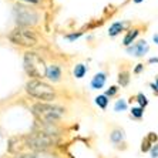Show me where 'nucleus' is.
I'll use <instances>...</instances> for the list:
<instances>
[{
	"mask_svg": "<svg viewBox=\"0 0 158 158\" xmlns=\"http://www.w3.org/2000/svg\"><path fill=\"white\" fill-rule=\"evenodd\" d=\"M31 113L43 124H53L64 117L66 108L50 103H36L31 106Z\"/></svg>",
	"mask_w": 158,
	"mask_h": 158,
	"instance_id": "obj_1",
	"label": "nucleus"
},
{
	"mask_svg": "<svg viewBox=\"0 0 158 158\" xmlns=\"http://www.w3.org/2000/svg\"><path fill=\"white\" fill-rule=\"evenodd\" d=\"M23 64H24V70H26L29 77L34 78V80H43V78H46L47 66H46L43 57L39 53H34V52L24 53Z\"/></svg>",
	"mask_w": 158,
	"mask_h": 158,
	"instance_id": "obj_2",
	"label": "nucleus"
},
{
	"mask_svg": "<svg viewBox=\"0 0 158 158\" xmlns=\"http://www.w3.org/2000/svg\"><path fill=\"white\" fill-rule=\"evenodd\" d=\"M24 145L31 151H47L48 148H52L56 145L57 138L54 134L47 131H37V132H30L24 138Z\"/></svg>",
	"mask_w": 158,
	"mask_h": 158,
	"instance_id": "obj_3",
	"label": "nucleus"
},
{
	"mask_svg": "<svg viewBox=\"0 0 158 158\" xmlns=\"http://www.w3.org/2000/svg\"><path fill=\"white\" fill-rule=\"evenodd\" d=\"M26 93L30 97H34L41 101H53L57 97V93L53 88V85L44 83L43 80H29L26 83Z\"/></svg>",
	"mask_w": 158,
	"mask_h": 158,
	"instance_id": "obj_4",
	"label": "nucleus"
},
{
	"mask_svg": "<svg viewBox=\"0 0 158 158\" xmlns=\"http://www.w3.org/2000/svg\"><path fill=\"white\" fill-rule=\"evenodd\" d=\"M7 39L13 44L19 46V47L24 48H31L39 44V34L36 31L30 29V27H16L9 33Z\"/></svg>",
	"mask_w": 158,
	"mask_h": 158,
	"instance_id": "obj_5",
	"label": "nucleus"
},
{
	"mask_svg": "<svg viewBox=\"0 0 158 158\" xmlns=\"http://www.w3.org/2000/svg\"><path fill=\"white\" fill-rule=\"evenodd\" d=\"M15 16L17 27H31L39 22V13L34 9L24 6V4H16Z\"/></svg>",
	"mask_w": 158,
	"mask_h": 158,
	"instance_id": "obj_6",
	"label": "nucleus"
},
{
	"mask_svg": "<svg viewBox=\"0 0 158 158\" xmlns=\"http://www.w3.org/2000/svg\"><path fill=\"white\" fill-rule=\"evenodd\" d=\"M148 52H150V46H148V43L145 40H138L132 46L127 47V53L134 56V57H144Z\"/></svg>",
	"mask_w": 158,
	"mask_h": 158,
	"instance_id": "obj_7",
	"label": "nucleus"
},
{
	"mask_svg": "<svg viewBox=\"0 0 158 158\" xmlns=\"http://www.w3.org/2000/svg\"><path fill=\"white\" fill-rule=\"evenodd\" d=\"M141 34V27L137 26V27H131L130 30H127V33H125L124 39H123V44H124L125 47H130L132 44L135 43L137 37Z\"/></svg>",
	"mask_w": 158,
	"mask_h": 158,
	"instance_id": "obj_8",
	"label": "nucleus"
},
{
	"mask_svg": "<svg viewBox=\"0 0 158 158\" xmlns=\"http://www.w3.org/2000/svg\"><path fill=\"white\" fill-rule=\"evenodd\" d=\"M46 78L52 83H59L61 80V67L59 64H50L47 66V74H46Z\"/></svg>",
	"mask_w": 158,
	"mask_h": 158,
	"instance_id": "obj_9",
	"label": "nucleus"
},
{
	"mask_svg": "<svg viewBox=\"0 0 158 158\" xmlns=\"http://www.w3.org/2000/svg\"><path fill=\"white\" fill-rule=\"evenodd\" d=\"M158 143V135L155 132H148L147 137L141 141V152H150L151 148Z\"/></svg>",
	"mask_w": 158,
	"mask_h": 158,
	"instance_id": "obj_10",
	"label": "nucleus"
},
{
	"mask_svg": "<svg viewBox=\"0 0 158 158\" xmlns=\"http://www.w3.org/2000/svg\"><path fill=\"white\" fill-rule=\"evenodd\" d=\"M106 81H107V73L106 71H98V73L91 78V88L93 90H100L106 85Z\"/></svg>",
	"mask_w": 158,
	"mask_h": 158,
	"instance_id": "obj_11",
	"label": "nucleus"
},
{
	"mask_svg": "<svg viewBox=\"0 0 158 158\" xmlns=\"http://www.w3.org/2000/svg\"><path fill=\"white\" fill-rule=\"evenodd\" d=\"M110 141L114 145H120V144H124L125 141V131L123 128H120V127H117V128H114L113 131L110 132Z\"/></svg>",
	"mask_w": 158,
	"mask_h": 158,
	"instance_id": "obj_12",
	"label": "nucleus"
},
{
	"mask_svg": "<svg viewBox=\"0 0 158 158\" xmlns=\"http://www.w3.org/2000/svg\"><path fill=\"white\" fill-rule=\"evenodd\" d=\"M16 158H59V155L48 152V151H31V152L22 154Z\"/></svg>",
	"mask_w": 158,
	"mask_h": 158,
	"instance_id": "obj_13",
	"label": "nucleus"
},
{
	"mask_svg": "<svg viewBox=\"0 0 158 158\" xmlns=\"http://www.w3.org/2000/svg\"><path fill=\"white\" fill-rule=\"evenodd\" d=\"M130 23L128 22H114L108 29V36L110 37H115L118 34H121V31H124L127 29Z\"/></svg>",
	"mask_w": 158,
	"mask_h": 158,
	"instance_id": "obj_14",
	"label": "nucleus"
},
{
	"mask_svg": "<svg viewBox=\"0 0 158 158\" xmlns=\"http://www.w3.org/2000/svg\"><path fill=\"white\" fill-rule=\"evenodd\" d=\"M130 80H131L130 70H127V69L120 70V73H118V84L121 85V87H127L130 84Z\"/></svg>",
	"mask_w": 158,
	"mask_h": 158,
	"instance_id": "obj_15",
	"label": "nucleus"
},
{
	"mask_svg": "<svg viewBox=\"0 0 158 158\" xmlns=\"http://www.w3.org/2000/svg\"><path fill=\"white\" fill-rule=\"evenodd\" d=\"M94 101H96V104L98 106V108L106 110L107 107H108V103H110V98H108L106 94H100V96H97L96 98H94Z\"/></svg>",
	"mask_w": 158,
	"mask_h": 158,
	"instance_id": "obj_16",
	"label": "nucleus"
},
{
	"mask_svg": "<svg viewBox=\"0 0 158 158\" xmlns=\"http://www.w3.org/2000/svg\"><path fill=\"white\" fill-rule=\"evenodd\" d=\"M130 115L131 118L134 120H141L144 117V108L140 106H135V107H131V110H130Z\"/></svg>",
	"mask_w": 158,
	"mask_h": 158,
	"instance_id": "obj_17",
	"label": "nucleus"
},
{
	"mask_svg": "<svg viewBox=\"0 0 158 158\" xmlns=\"http://www.w3.org/2000/svg\"><path fill=\"white\" fill-rule=\"evenodd\" d=\"M74 77L76 78H83L85 76V73H87V67H85V64H76L74 66Z\"/></svg>",
	"mask_w": 158,
	"mask_h": 158,
	"instance_id": "obj_18",
	"label": "nucleus"
},
{
	"mask_svg": "<svg viewBox=\"0 0 158 158\" xmlns=\"http://www.w3.org/2000/svg\"><path fill=\"white\" fill-rule=\"evenodd\" d=\"M127 107H128L127 101H125L124 98H120V100H117V101H115V104H114V111H117V113H121V111L127 110Z\"/></svg>",
	"mask_w": 158,
	"mask_h": 158,
	"instance_id": "obj_19",
	"label": "nucleus"
},
{
	"mask_svg": "<svg viewBox=\"0 0 158 158\" xmlns=\"http://www.w3.org/2000/svg\"><path fill=\"white\" fill-rule=\"evenodd\" d=\"M134 100H135L137 103H138V106L143 107V108H145V107L148 106V98L145 96H144L143 93H138L135 97H134Z\"/></svg>",
	"mask_w": 158,
	"mask_h": 158,
	"instance_id": "obj_20",
	"label": "nucleus"
},
{
	"mask_svg": "<svg viewBox=\"0 0 158 158\" xmlns=\"http://www.w3.org/2000/svg\"><path fill=\"white\" fill-rule=\"evenodd\" d=\"M118 90H120V88L117 87V85H111L110 88H108V90H107L106 91V96L108 97V98H111V97H114L115 94H117L118 93Z\"/></svg>",
	"mask_w": 158,
	"mask_h": 158,
	"instance_id": "obj_21",
	"label": "nucleus"
},
{
	"mask_svg": "<svg viewBox=\"0 0 158 158\" xmlns=\"http://www.w3.org/2000/svg\"><path fill=\"white\" fill-rule=\"evenodd\" d=\"M144 69H145V66H144L143 63H140V64H137V67L132 70V73L134 74H141L144 71Z\"/></svg>",
	"mask_w": 158,
	"mask_h": 158,
	"instance_id": "obj_22",
	"label": "nucleus"
},
{
	"mask_svg": "<svg viewBox=\"0 0 158 158\" xmlns=\"http://www.w3.org/2000/svg\"><path fill=\"white\" fill-rule=\"evenodd\" d=\"M81 34H83L81 31H78V33H73V34H67L66 39H67V40H70V41H73V40H77Z\"/></svg>",
	"mask_w": 158,
	"mask_h": 158,
	"instance_id": "obj_23",
	"label": "nucleus"
},
{
	"mask_svg": "<svg viewBox=\"0 0 158 158\" xmlns=\"http://www.w3.org/2000/svg\"><path fill=\"white\" fill-rule=\"evenodd\" d=\"M150 154H151V158H158V143L155 144L152 148H151Z\"/></svg>",
	"mask_w": 158,
	"mask_h": 158,
	"instance_id": "obj_24",
	"label": "nucleus"
},
{
	"mask_svg": "<svg viewBox=\"0 0 158 158\" xmlns=\"http://www.w3.org/2000/svg\"><path fill=\"white\" fill-rule=\"evenodd\" d=\"M148 63H158V57H151V59L148 60Z\"/></svg>",
	"mask_w": 158,
	"mask_h": 158,
	"instance_id": "obj_25",
	"label": "nucleus"
},
{
	"mask_svg": "<svg viewBox=\"0 0 158 158\" xmlns=\"http://www.w3.org/2000/svg\"><path fill=\"white\" fill-rule=\"evenodd\" d=\"M152 40H154L155 44H158V33H155L154 36H152Z\"/></svg>",
	"mask_w": 158,
	"mask_h": 158,
	"instance_id": "obj_26",
	"label": "nucleus"
},
{
	"mask_svg": "<svg viewBox=\"0 0 158 158\" xmlns=\"http://www.w3.org/2000/svg\"><path fill=\"white\" fill-rule=\"evenodd\" d=\"M23 2H27V3H39V0H23Z\"/></svg>",
	"mask_w": 158,
	"mask_h": 158,
	"instance_id": "obj_27",
	"label": "nucleus"
},
{
	"mask_svg": "<svg viewBox=\"0 0 158 158\" xmlns=\"http://www.w3.org/2000/svg\"><path fill=\"white\" fill-rule=\"evenodd\" d=\"M132 2H134V3H137V4H138V3H141V2H144V0H132Z\"/></svg>",
	"mask_w": 158,
	"mask_h": 158,
	"instance_id": "obj_28",
	"label": "nucleus"
},
{
	"mask_svg": "<svg viewBox=\"0 0 158 158\" xmlns=\"http://www.w3.org/2000/svg\"><path fill=\"white\" fill-rule=\"evenodd\" d=\"M155 85H157V88H158V77L155 78Z\"/></svg>",
	"mask_w": 158,
	"mask_h": 158,
	"instance_id": "obj_29",
	"label": "nucleus"
}]
</instances>
